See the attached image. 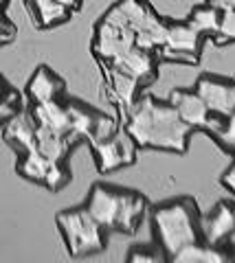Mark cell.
Returning a JSON list of instances; mask_svg holds the SVG:
<instances>
[{
    "instance_id": "obj_26",
    "label": "cell",
    "mask_w": 235,
    "mask_h": 263,
    "mask_svg": "<svg viewBox=\"0 0 235 263\" xmlns=\"http://www.w3.org/2000/svg\"><path fill=\"white\" fill-rule=\"evenodd\" d=\"M167 257H163V250H152V248H134L130 250L128 254V261L132 263H158V261H165Z\"/></svg>"
},
{
    "instance_id": "obj_14",
    "label": "cell",
    "mask_w": 235,
    "mask_h": 263,
    "mask_svg": "<svg viewBox=\"0 0 235 263\" xmlns=\"http://www.w3.org/2000/svg\"><path fill=\"white\" fill-rule=\"evenodd\" d=\"M27 97L31 99V103H44V101H53L64 95V79L60 75L48 68V66H40L33 72V77L27 84Z\"/></svg>"
},
{
    "instance_id": "obj_15",
    "label": "cell",
    "mask_w": 235,
    "mask_h": 263,
    "mask_svg": "<svg viewBox=\"0 0 235 263\" xmlns=\"http://www.w3.org/2000/svg\"><path fill=\"white\" fill-rule=\"evenodd\" d=\"M5 141L18 152V156L35 149V123L31 119V114H13L5 125Z\"/></svg>"
},
{
    "instance_id": "obj_13",
    "label": "cell",
    "mask_w": 235,
    "mask_h": 263,
    "mask_svg": "<svg viewBox=\"0 0 235 263\" xmlns=\"http://www.w3.org/2000/svg\"><path fill=\"white\" fill-rule=\"evenodd\" d=\"M101 66H103V70H106L115 103L119 105L121 112H128L136 101H139L143 86L134 77H130L125 72H121L119 68H115V66H110V64H101Z\"/></svg>"
},
{
    "instance_id": "obj_21",
    "label": "cell",
    "mask_w": 235,
    "mask_h": 263,
    "mask_svg": "<svg viewBox=\"0 0 235 263\" xmlns=\"http://www.w3.org/2000/svg\"><path fill=\"white\" fill-rule=\"evenodd\" d=\"M220 20H222V9L213 5L207 7H196L189 15V24L202 35H218L220 31Z\"/></svg>"
},
{
    "instance_id": "obj_16",
    "label": "cell",
    "mask_w": 235,
    "mask_h": 263,
    "mask_svg": "<svg viewBox=\"0 0 235 263\" xmlns=\"http://www.w3.org/2000/svg\"><path fill=\"white\" fill-rule=\"evenodd\" d=\"M68 108V119H70V134H68V141L75 145L77 141L82 138H93V129H95V121H97V110L88 108L84 103H77V101H68L66 103Z\"/></svg>"
},
{
    "instance_id": "obj_1",
    "label": "cell",
    "mask_w": 235,
    "mask_h": 263,
    "mask_svg": "<svg viewBox=\"0 0 235 263\" xmlns=\"http://www.w3.org/2000/svg\"><path fill=\"white\" fill-rule=\"evenodd\" d=\"M123 121V129L132 136L136 147L145 149H169V152H187L189 138L196 129L187 125L172 103H163L156 97H139L130 108Z\"/></svg>"
},
{
    "instance_id": "obj_5",
    "label": "cell",
    "mask_w": 235,
    "mask_h": 263,
    "mask_svg": "<svg viewBox=\"0 0 235 263\" xmlns=\"http://www.w3.org/2000/svg\"><path fill=\"white\" fill-rule=\"evenodd\" d=\"M93 156L97 162V169L101 174H110L121 167H130L136 162V143L125 129H117L106 141H93Z\"/></svg>"
},
{
    "instance_id": "obj_22",
    "label": "cell",
    "mask_w": 235,
    "mask_h": 263,
    "mask_svg": "<svg viewBox=\"0 0 235 263\" xmlns=\"http://www.w3.org/2000/svg\"><path fill=\"white\" fill-rule=\"evenodd\" d=\"M70 182V171L66 169V162H51V167L46 171L44 184L51 189V191H58V189L66 186Z\"/></svg>"
},
{
    "instance_id": "obj_10",
    "label": "cell",
    "mask_w": 235,
    "mask_h": 263,
    "mask_svg": "<svg viewBox=\"0 0 235 263\" xmlns=\"http://www.w3.org/2000/svg\"><path fill=\"white\" fill-rule=\"evenodd\" d=\"M233 233H235V204L229 200H222L202 219L200 237L211 246H220L229 239Z\"/></svg>"
},
{
    "instance_id": "obj_30",
    "label": "cell",
    "mask_w": 235,
    "mask_h": 263,
    "mask_svg": "<svg viewBox=\"0 0 235 263\" xmlns=\"http://www.w3.org/2000/svg\"><path fill=\"white\" fill-rule=\"evenodd\" d=\"M5 3H7V0H0V7H3V5H5Z\"/></svg>"
},
{
    "instance_id": "obj_19",
    "label": "cell",
    "mask_w": 235,
    "mask_h": 263,
    "mask_svg": "<svg viewBox=\"0 0 235 263\" xmlns=\"http://www.w3.org/2000/svg\"><path fill=\"white\" fill-rule=\"evenodd\" d=\"M169 261H174V263H224V261H229V257L218 246H211L207 241L205 243L193 241L178 250Z\"/></svg>"
},
{
    "instance_id": "obj_9",
    "label": "cell",
    "mask_w": 235,
    "mask_h": 263,
    "mask_svg": "<svg viewBox=\"0 0 235 263\" xmlns=\"http://www.w3.org/2000/svg\"><path fill=\"white\" fill-rule=\"evenodd\" d=\"M101 64H110L115 68H119L121 72H125V75L134 77L143 88L158 77V66H156L154 55L150 51H143L139 46H132L128 53L119 55L110 62H101Z\"/></svg>"
},
{
    "instance_id": "obj_18",
    "label": "cell",
    "mask_w": 235,
    "mask_h": 263,
    "mask_svg": "<svg viewBox=\"0 0 235 263\" xmlns=\"http://www.w3.org/2000/svg\"><path fill=\"white\" fill-rule=\"evenodd\" d=\"M27 5L33 11L35 22L42 29H51V27H58V24L68 22L73 13L68 7L60 5L58 0H27Z\"/></svg>"
},
{
    "instance_id": "obj_20",
    "label": "cell",
    "mask_w": 235,
    "mask_h": 263,
    "mask_svg": "<svg viewBox=\"0 0 235 263\" xmlns=\"http://www.w3.org/2000/svg\"><path fill=\"white\" fill-rule=\"evenodd\" d=\"M51 167V162H48L42 154L35 149H31L27 154H20V162H18V174L22 178L31 180V182H40L44 184V178H46V171Z\"/></svg>"
},
{
    "instance_id": "obj_23",
    "label": "cell",
    "mask_w": 235,
    "mask_h": 263,
    "mask_svg": "<svg viewBox=\"0 0 235 263\" xmlns=\"http://www.w3.org/2000/svg\"><path fill=\"white\" fill-rule=\"evenodd\" d=\"M18 105H20V97L18 92L7 88L3 81H0V123L3 121H9L15 112H18Z\"/></svg>"
},
{
    "instance_id": "obj_6",
    "label": "cell",
    "mask_w": 235,
    "mask_h": 263,
    "mask_svg": "<svg viewBox=\"0 0 235 263\" xmlns=\"http://www.w3.org/2000/svg\"><path fill=\"white\" fill-rule=\"evenodd\" d=\"M132 46H136V33L123 27V24H115L108 20H99L95 29L93 40V51L101 62H110L115 57L128 53Z\"/></svg>"
},
{
    "instance_id": "obj_28",
    "label": "cell",
    "mask_w": 235,
    "mask_h": 263,
    "mask_svg": "<svg viewBox=\"0 0 235 263\" xmlns=\"http://www.w3.org/2000/svg\"><path fill=\"white\" fill-rule=\"evenodd\" d=\"M222 184L229 189V191L235 195V158H233V164H231V169L226 171V174L222 176Z\"/></svg>"
},
{
    "instance_id": "obj_12",
    "label": "cell",
    "mask_w": 235,
    "mask_h": 263,
    "mask_svg": "<svg viewBox=\"0 0 235 263\" xmlns=\"http://www.w3.org/2000/svg\"><path fill=\"white\" fill-rule=\"evenodd\" d=\"M29 114H31V119H33V123L38 127H44L48 132H53V134H60V136L68 138V134H70L68 108H66V103H60V99L44 101V103H33Z\"/></svg>"
},
{
    "instance_id": "obj_24",
    "label": "cell",
    "mask_w": 235,
    "mask_h": 263,
    "mask_svg": "<svg viewBox=\"0 0 235 263\" xmlns=\"http://www.w3.org/2000/svg\"><path fill=\"white\" fill-rule=\"evenodd\" d=\"M119 129L117 125V121L108 117V114H97V121H95V129H93V138H91V143L93 141H106V138H110L115 132Z\"/></svg>"
},
{
    "instance_id": "obj_3",
    "label": "cell",
    "mask_w": 235,
    "mask_h": 263,
    "mask_svg": "<svg viewBox=\"0 0 235 263\" xmlns=\"http://www.w3.org/2000/svg\"><path fill=\"white\" fill-rule=\"evenodd\" d=\"M198 209L191 197H180L169 204H160L152 211V233L158 248L172 259L174 254L193 241H200Z\"/></svg>"
},
{
    "instance_id": "obj_8",
    "label": "cell",
    "mask_w": 235,
    "mask_h": 263,
    "mask_svg": "<svg viewBox=\"0 0 235 263\" xmlns=\"http://www.w3.org/2000/svg\"><path fill=\"white\" fill-rule=\"evenodd\" d=\"M196 92L213 114L229 117L235 112V81H222L218 77H200Z\"/></svg>"
},
{
    "instance_id": "obj_11",
    "label": "cell",
    "mask_w": 235,
    "mask_h": 263,
    "mask_svg": "<svg viewBox=\"0 0 235 263\" xmlns=\"http://www.w3.org/2000/svg\"><path fill=\"white\" fill-rule=\"evenodd\" d=\"M169 103L176 108L178 117H180L187 125L193 129H207V123L211 119V110L207 103L200 99L196 90H174L169 95Z\"/></svg>"
},
{
    "instance_id": "obj_2",
    "label": "cell",
    "mask_w": 235,
    "mask_h": 263,
    "mask_svg": "<svg viewBox=\"0 0 235 263\" xmlns=\"http://www.w3.org/2000/svg\"><path fill=\"white\" fill-rule=\"evenodd\" d=\"M86 211L97 219V224L125 235H134L148 211V200L136 191L110 189L106 184H95L86 200Z\"/></svg>"
},
{
    "instance_id": "obj_4",
    "label": "cell",
    "mask_w": 235,
    "mask_h": 263,
    "mask_svg": "<svg viewBox=\"0 0 235 263\" xmlns=\"http://www.w3.org/2000/svg\"><path fill=\"white\" fill-rule=\"evenodd\" d=\"M58 226L70 257L97 254V252H103L108 246V239H106L108 230L97 224V219L86 211V206L60 213Z\"/></svg>"
},
{
    "instance_id": "obj_7",
    "label": "cell",
    "mask_w": 235,
    "mask_h": 263,
    "mask_svg": "<svg viewBox=\"0 0 235 263\" xmlns=\"http://www.w3.org/2000/svg\"><path fill=\"white\" fill-rule=\"evenodd\" d=\"M200 40L198 33L189 22H172L167 24V37L158 55L163 60H183L187 64H196L200 57Z\"/></svg>"
},
{
    "instance_id": "obj_27",
    "label": "cell",
    "mask_w": 235,
    "mask_h": 263,
    "mask_svg": "<svg viewBox=\"0 0 235 263\" xmlns=\"http://www.w3.org/2000/svg\"><path fill=\"white\" fill-rule=\"evenodd\" d=\"M15 35V27L5 18L3 13H0V44L3 42H9V40H13Z\"/></svg>"
},
{
    "instance_id": "obj_29",
    "label": "cell",
    "mask_w": 235,
    "mask_h": 263,
    "mask_svg": "<svg viewBox=\"0 0 235 263\" xmlns=\"http://www.w3.org/2000/svg\"><path fill=\"white\" fill-rule=\"evenodd\" d=\"M60 5H64V7H68L70 11H77L79 9V5H82V0H58Z\"/></svg>"
},
{
    "instance_id": "obj_17",
    "label": "cell",
    "mask_w": 235,
    "mask_h": 263,
    "mask_svg": "<svg viewBox=\"0 0 235 263\" xmlns=\"http://www.w3.org/2000/svg\"><path fill=\"white\" fill-rule=\"evenodd\" d=\"M35 147L48 162H66L73 145L66 136L53 134V132L35 125Z\"/></svg>"
},
{
    "instance_id": "obj_25",
    "label": "cell",
    "mask_w": 235,
    "mask_h": 263,
    "mask_svg": "<svg viewBox=\"0 0 235 263\" xmlns=\"http://www.w3.org/2000/svg\"><path fill=\"white\" fill-rule=\"evenodd\" d=\"M218 42H235V9H222Z\"/></svg>"
}]
</instances>
